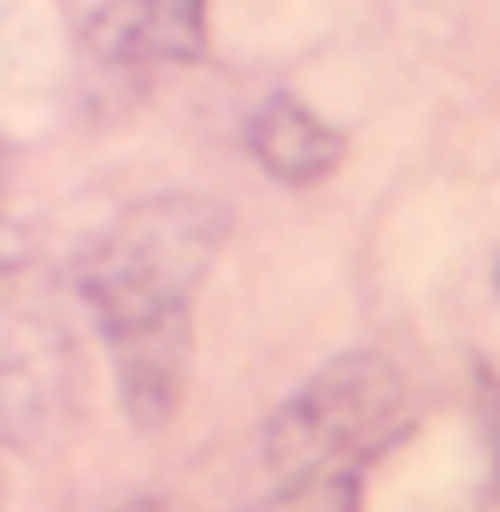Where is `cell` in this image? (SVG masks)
Segmentation results:
<instances>
[{"instance_id": "4", "label": "cell", "mask_w": 500, "mask_h": 512, "mask_svg": "<svg viewBox=\"0 0 500 512\" xmlns=\"http://www.w3.org/2000/svg\"><path fill=\"white\" fill-rule=\"evenodd\" d=\"M248 148L277 183H295V189L324 183V177L342 165V154H348L342 130H336L330 118H318L300 95H271V101L253 112L248 118Z\"/></svg>"}, {"instance_id": "2", "label": "cell", "mask_w": 500, "mask_h": 512, "mask_svg": "<svg viewBox=\"0 0 500 512\" xmlns=\"http://www.w3.org/2000/svg\"><path fill=\"white\" fill-rule=\"evenodd\" d=\"M406 407V383L383 354H342L306 377L265 424V465L277 483L318 471H359Z\"/></svg>"}, {"instance_id": "3", "label": "cell", "mask_w": 500, "mask_h": 512, "mask_svg": "<svg viewBox=\"0 0 500 512\" xmlns=\"http://www.w3.org/2000/svg\"><path fill=\"white\" fill-rule=\"evenodd\" d=\"M106 77H130L148 65H189L206 53V0H100L83 30Z\"/></svg>"}, {"instance_id": "1", "label": "cell", "mask_w": 500, "mask_h": 512, "mask_svg": "<svg viewBox=\"0 0 500 512\" xmlns=\"http://www.w3.org/2000/svg\"><path fill=\"white\" fill-rule=\"evenodd\" d=\"M230 242V212L206 195L136 201L83 259V301L112 354L118 401L136 430L171 424L189 383V301Z\"/></svg>"}, {"instance_id": "5", "label": "cell", "mask_w": 500, "mask_h": 512, "mask_svg": "<svg viewBox=\"0 0 500 512\" xmlns=\"http://www.w3.org/2000/svg\"><path fill=\"white\" fill-rule=\"evenodd\" d=\"M259 512H359V471H318L277 483V495Z\"/></svg>"}]
</instances>
